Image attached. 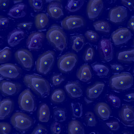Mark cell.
Returning a JSON list of instances; mask_svg holds the SVG:
<instances>
[{"instance_id":"obj_1","label":"cell","mask_w":134,"mask_h":134,"mask_svg":"<svg viewBox=\"0 0 134 134\" xmlns=\"http://www.w3.org/2000/svg\"><path fill=\"white\" fill-rule=\"evenodd\" d=\"M23 81L27 87L39 96L45 98L49 95L50 85L45 79L37 75L29 74L25 76Z\"/></svg>"},{"instance_id":"obj_2","label":"cell","mask_w":134,"mask_h":134,"mask_svg":"<svg viewBox=\"0 0 134 134\" xmlns=\"http://www.w3.org/2000/svg\"><path fill=\"white\" fill-rule=\"evenodd\" d=\"M46 37L49 42L57 50L61 51L66 48L67 37L63 29L59 25H53L47 32Z\"/></svg>"},{"instance_id":"obj_3","label":"cell","mask_w":134,"mask_h":134,"mask_svg":"<svg viewBox=\"0 0 134 134\" xmlns=\"http://www.w3.org/2000/svg\"><path fill=\"white\" fill-rule=\"evenodd\" d=\"M133 77L132 75L122 72L113 75L109 81V84L112 88L116 90L127 89L132 85Z\"/></svg>"},{"instance_id":"obj_4","label":"cell","mask_w":134,"mask_h":134,"mask_svg":"<svg viewBox=\"0 0 134 134\" xmlns=\"http://www.w3.org/2000/svg\"><path fill=\"white\" fill-rule=\"evenodd\" d=\"M55 60V53L52 51H46L38 58L36 67L37 72L43 75H46L51 71Z\"/></svg>"},{"instance_id":"obj_5","label":"cell","mask_w":134,"mask_h":134,"mask_svg":"<svg viewBox=\"0 0 134 134\" xmlns=\"http://www.w3.org/2000/svg\"><path fill=\"white\" fill-rule=\"evenodd\" d=\"M10 121L12 125L17 130L24 132L30 129L34 121L30 116L24 113L16 112L12 115Z\"/></svg>"},{"instance_id":"obj_6","label":"cell","mask_w":134,"mask_h":134,"mask_svg":"<svg viewBox=\"0 0 134 134\" xmlns=\"http://www.w3.org/2000/svg\"><path fill=\"white\" fill-rule=\"evenodd\" d=\"M18 102L21 109L27 112L32 113L36 109V103L35 97L29 89L24 90L20 94Z\"/></svg>"},{"instance_id":"obj_7","label":"cell","mask_w":134,"mask_h":134,"mask_svg":"<svg viewBox=\"0 0 134 134\" xmlns=\"http://www.w3.org/2000/svg\"><path fill=\"white\" fill-rule=\"evenodd\" d=\"M78 60L77 55L73 53H68L61 56L58 59L57 65L59 70L65 72L72 70Z\"/></svg>"},{"instance_id":"obj_8","label":"cell","mask_w":134,"mask_h":134,"mask_svg":"<svg viewBox=\"0 0 134 134\" xmlns=\"http://www.w3.org/2000/svg\"><path fill=\"white\" fill-rule=\"evenodd\" d=\"M14 57L17 62L24 69L29 70L33 67V55L28 50L24 48L19 49L15 52Z\"/></svg>"},{"instance_id":"obj_9","label":"cell","mask_w":134,"mask_h":134,"mask_svg":"<svg viewBox=\"0 0 134 134\" xmlns=\"http://www.w3.org/2000/svg\"><path fill=\"white\" fill-rule=\"evenodd\" d=\"M98 48L99 55L103 60L109 62L113 59V48L109 39L106 38L102 39L98 43Z\"/></svg>"},{"instance_id":"obj_10","label":"cell","mask_w":134,"mask_h":134,"mask_svg":"<svg viewBox=\"0 0 134 134\" xmlns=\"http://www.w3.org/2000/svg\"><path fill=\"white\" fill-rule=\"evenodd\" d=\"M0 73L4 78L17 79L21 76L22 71L21 68L16 65L11 63H7L0 65Z\"/></svg>"},{"instance_id":"obj_11","label":"cell","mask_w":134,"mask_h":134,"mask_svg":"<svg viewBox=\"0 0 134 134\" xmlns=\"http://www.w3.org/2000/svg\"><path fill=\"white\" fill-rule=\"evenodd\" d=\"M45 38L44 34L42 32L36 31L32 32L27 39L26 47L31 50H38L42 46Z\"/></svg>"},{"instance_id":"obj_12","label":"cell","mask_w":134,"mask_h":134,"mask_svg":"<svg viewBox=\"0 0 134 134\" xmlns=\"http://www.w3.org/2000/svg\"><path fill=\"white\" fill-rule=\"evenodd\" d=\"M22 87V85L18 82L3 80L0 83V91L5 96H12L18 94Z\"/></svg>"},{"instance_id":"obj_13","label":"cell","mask_w":134,"mask_h":134,"mask_svg":"<svg viewBox=\"0 0 134 134\" xmlns=\"http://www.w3.org/2000/svg\"><path fill=\"white\" fill-rule=\"evenodd\" d=\"M119 118L124 125L132 127L134 123V110L133 108L127 104L123 105L119 113Z\"/></svg>"},{"instance_id":"obj_14","label":"cell","mask_w":134,"mask_h":134,"mask_svg":"<svg viewBox=\"0 0 134 134\" xmlns=\"http://www.w3.org/2000/svg\"><path fill=\"white\" fill-rule=\"evenodd\" d=\"M131 32L128 28L122 27L118 29L112 34L111 38L115 44L119 45L124 44L131 38Z\"/></svg>"},{"instance_id":"obj_15","label":"cell","mask_w":134,"mask_h":134,"mask_svg":"<svg viewBox=\"0 0 134 134\" xmlns=\"http://www.w3.org/2000/svg\"><path fill=\"white\" fill-rule=\"evenodd\" d=\"M85 21L81 16L78 15H71L65 18L62 21V26L65 29L70 30L83 26Z\"/></svg>"},{"instance_id":"obj_16","label":"cell","mask_w":134,"mask_h":134,"mask_svg":"<svg viewBox=\"0 0 134 134\" xmlns=\"http://www.w3.org/2000/svg\"><path fill=\"white\" fill-rule=\"evenodd\" d=\"M104 7V3L101 0H90L87 7V16L90 19L97 18L100 15Z\"/></svg>"},{"instance_id":"obj_17","label":"cell","mask_w":134,"mask_h":134,"mask_svg":"<svg viewBox=\"0 0 134 134\" xmlns=\"http://www.w3.org/2000/svg\"><path fill=\"white\" fill-rule=\"evenodd\" d=\"M127 14V10L125 7L121 6H117L110 10L109 18L111 22L114 23H119L125 20Z\"/></svg>"},{"instance_id":"obj_18","label":"cell","mask_w":134,"mask_h":134,"mask_svg":"<svg viewBox=\"0 0 134 134\" xmlns=\"http://www.w3.org/2000/svg\"><path fill=\"white\" fill-rule=\"evenodd\" d=\"M47 10L49 15L53 19H58L64 15L62 5L59 1L50 2L47 6Z\"/></svg>"},{"instance_id":"obj_19","label":"cell","mask_w":134,"mask_h":134,"mask_svg":"<svg viewBox=\"0 0 134 134\" xmlns=\"http://www.w3.org/2000/svg\"><path fill=\"white\" fill-rule=\"evenodd\" d=\"M13 101L9 98L3 99L0 102V119L3 120L7 118L11 114L14 108Z\"/></svg>"},{"instance_id":"obj_20","label":"cell","mask_w":134,"mask_h":134,"mask_svg":"<svg viewBox=\"0 0 134 134\" xmlns=\"http://www.w3.org/2000/svg\"><path fill=\"white\" fill-rule=\"evenodd\" d=\"M26 35L25 32L22 29L14 30L10 32L8 35V43L11 47L15 46L25 38Z\"/></svg>"},{"instance_id":"obj_21","label":"cell","mask_w":134,"mask_h":134,"mask_svg":"<svg viewBox=\"0 0 134 134\" xmlns=\"http://www.w3.org/2000/svg\"><path fill=\"white\" fill-rule=\"evenodd\" d=\"M65 89L69 96L72 98H76L81 96L83 92L80 83L74 81L67 83L65 86Z\"/></svg>"},{"instance_id":"obj_22","label":"cell","mask_w":134,"mask_h":134,"mask_svg":"<svg viewBox=\"0 0 134 134\" xmlns=\"http://www.w3.org/2000/svg\"><path fill=\"white\" fill-rule=\"evenodd\" d=\"M94 111L97 115L103 120H106L109 117L111 110L109 106L105 103H97L94 107Z\"/></svg>"},{"instance_id":"obj_23","label":"cell","mask_w":134,"mask_h":134,"mask_svg":"<svg viewBox=\"0 0 134 134\" xmlns=\"http://www.w3.org/2000/svg\"><path fill=\"white\" fill-rule=\"evenodd\" d=\"M27 6L23 3L16 4L9 10L8 15L12 18H18L25 16L27 13Z\"/></svg>"},{"instance_id":"obj_24","label":"cell","mask_w":134,"mask_h":134,"mask_svg":"<svg viewBox=\"0 0 134 134\" xmlns=\"http://www.w3.org/2000/svg\"><path fill=\"white\" fill-rule=\"evenodd\" d=\"M105 86L104 83L97 82L88 87L86 90L87 97L91 99L97 98L101 94Z\"/></svg>"},{"instance_id":"obj_25","label":"cell","mask_w":134,"mask_h":134,"mask_svg":"<svg viewBox=\"0 0 134 134\" xmlns=\"http://www.w3.org/2000/svg\"><path fill=\"white\" fill-rule=\"evenodd\" d=\"M77 78L81 81L86 82L92 77V74L90 66L87 64L82 65L78 69L76 74Z\"/></svg>"},{"instance_id":"obj_26","label":"cell","mask_w":134,"mask_h":134,"mask_svg":"<svg viewBox=\"0 0 134 134\" xmlns=\"http://www.w3.org/2000/svg\"><path fill=\"white\" fill-rule=\"evenodd\" d=\"M38 118L41 122H48L50 119V111L49 107L46 103H43L39 105L37 112Z\"/></svg>"},{"instance_id":"obj_27","label":"cell","mask_w":134,"mask_h":134,"mask_svg":"<svg viewBox=\"0 0 134 134\" xmlns=\"http://www.w3.org/2000/svg\"><path fill=\"white\" fill-rule=\"evenodd\" d=\"M69 134H84L85 130L82 124L79 121L74 120L70 121L68 126Z\"/></svg>"},{"instance_id":"obj_28","label":"cell","mask_w":134,"mask_h":134,"mask_svg":"<svg viewBox=\"0 0 134 134\" xmlns=\"http://www.w3.org/2000/svg\"><path fill=\"white\" fill-rule=\"evenodd\" d=\"M49 22L48 17L45 13H39L35 17V25L36 28L38 30L44 29L48 25Z\"/></svg>"},{"instance_id":"obj_29","label":"cell","mask_w":134,"mask_h":134,"mask_svg":"<svg viewBox=\"0 0 134 134\" xmlns=\"http://www.w3.org/2000/svg\"><path fill=\"white\" fill-rule=\"evenodd\" d=\"M71 39L73 49L76 52L82 49L85 42L84 37L81 35H77L72 36Z\"/></svg>"},{"instance_id":"obj_30","label":"cell","mask_w":134,"mask_h":134,"mask_svg":"<svg viewBox=\"0 0 134 134\" xmlns=\"http://www.w3.org/2000/svg\"><path fill=\"white\" fill-rule=\"evenodd\" d=\"M84 2V0L69 1L66 4L65 9L69 12H76L82 7Z\"/></svg>"},{"instance_id":"obj_31","label":"cell","mask_w":134,"mask_h":134,"mask_svg":"<svg viewBox=\"0 0 134 134\" xmlns=\"http://www.w3.org/2000/svg\"><path fill=\"white\" fill-rule=\"evenodd\" d=\"M65 95L64 91L61 89L58 88L54 90L51 97V100L55 103H60L65 100Z\"/></svg>"},{"instance_id":"obj_32","label":"cell","mask_w":134,"mask_h":134,"mask_svg":"<svg viewBox=\"0 0 134 134\" xmlns=\"http://www.w3.org/2000/svg\"><path fill=\"white\" fill-rule=\"evenodd\" d=\"M118 59L119 60L123 62L133 61L134 49L121 51L119 52L118 55Z\"/></svg>"},{"instance_id":"obj_33","label":"cell","mask_w":134,"mask_h":134,"mask_svg":"<svg viewBox=\"0 0 134 134\" xmlns=\"http://www.w3.org/2000/svg\"><path fill=\"white\" fill-rule=\"evenodd\" d=\"M93 25L95 30L97 31L108 33L111 30L110 24L105 21L101 20L97 21L93 23Z\"/></svg>"},{"instance_id":"obj_34","label":"cell","mask_w":134,"mask_h":134,"mask_svg":"<svg viewBox=\"0 0 134 134\" xmlns=\"http://www.w3.org/2000/svg\"><path fill=\"white\" fill-rule=\"evenodd\" d=\"M92 68L96 74L99 76H104L108 74V68L105 65L100 64H95L92 66Z\"/></svg>"},{"instance_id":"obj_35","label":"cell","mask_w":134,"mask_h":134,"mask_svg":"<svg viewBox=\"0 0 134 134\" xmlns=\"http://www.w3.org/2000/svg\"><path fill=\"white\" fill-rule=\"evenodd\" d=\"M53 116L55 121L62 122L66 119V112L64 109L56 108L53 110Z\"/></svg>"},{"instance_id":"obj_36","label":"cell","mask_w":134,"mask_h":134,"mask_svg":"<svg viewBox=\"0 0 134 134\" xmlns=\"http://www.w3.org/2000/svg\"><path fill=\"white\" fill-rule=\"evenodd\" d=\"M71 107L73 115L75 117H81L83 113L82 104L77 102H73L71 103Z\"/></svg>"},{"instance_id":"obj_37","label":"cell","mask_w":134,"mask_h":134,"mask_svg":"<svg viewBox=\"0 0 134 134\" xmlns=\"http://www.w3.org/2000/svg\"><path fill=\"white\" fill-rule=\"evenodd\" d=\"M12 51L8 47H6L1 51L0 52V63H3L9 61L12 56Z\"/></svg>"},{"instance_id":"obj_38","label":"cell","mask_w":134,"mask_h":134,"mask_svg":"<svg viewBox=\"0 0 134 134\" xmlns=\"http://www.w3.org/2000/svg\"><path fill=\"white\" fill-rule=\"evenodd\" d=\"M28 2L30 7L35 12L41 11L43 8L44 3L43 0H29Z\"/></svg>"},{"instance_id":"obj_39","label":"cell","mask_w":134,"mask_h":134,"mask_svg":"<svg viewBox=\"0 0 134 134\" xmlns=\"http://www.w3.org/2000/svg\"><path fill=\"white\" fill-rule=\"evenodd\" d=\"M86 122L87 125L89 126H95L96 124L95 116L94 113L91 111L87 112L85 115Z\"/></svg>"},{"instance_id":"obj_40","label":"cell","mask_w":134,"mask_h":134,"mask_svg":"<svg viewBox=\"0 0 134 134\" xmlns=\"http://www.w3.org/2000/svg\"><path fill=\"white\" fill-rule=\"evenodd\" d=\"M107 98L108 102L114 107L118 108L120 106L121 101L117 96L110 94L107 96Z\"/></svg>"},{"instance_id":"obj_41","label":"cell","mask_w":134,"mask_h":134,"mask_svg":"<svg viewBox=\"0 0 134 134\" xmlns=\"http://www.w3.org/2000/svg\"><path fill=\"white\" fill-rule=\"evenodd\" d=\"M86 38L90 41L95 42L98 40L99 36L98 34L95 31L92 30H88L85 33Z\"/></svg>"},{"instance_id":"obj_42","label":"cell","mask_w":134,"mask_h":134,"mask_svg":"<svg viewBox=\"0 0 134 134\" xmlns=\"http://www.w3.org/2000/svg\"><path fill=\"white\" fill-rule=\"evenodd\" d=\"M12 130V127L8 123L1 122L0 123V134H8Z\"/></svg>"},{"instance_id":"obj_43","label":"cell","mask_w":134,"mask_h":134,"mask_svg":"<svg viewBox=\"0 0 134 134\" xmlns=\"http://www.w3.org/2000/svg\"><path fill=\"white\" fill-rule=\"evenodd\" d=\"M94 49L92 47H88L84 54L83 58L84 60L89 62L92 60L94 57Z\"/></svg>"},{"instance_id":"obj_44","label":"cell","mask_w":134,"mask_h":134,"mask_svg":"<svg viewBox=\"0 0 134 134\" xmlns=\"http://www.w3.org/2000/svg\"><path fill=\"white\" fill-rule=\"evenodd\" d=\"M52 133L58 134L62 131V127L60 123L55 121L53 122L51 124L50 127Z\"/></svg>"},{"instance_id":"obj_45","label":"cell","mask_w":134,"mask_h":134,"mask_svg":"<svg viewBox=\"0 0 134 134\" xmlns=\"http://www.w3.org/2000/svg\"><path fill=\"white\" fill-rule=\"evenodd\" d=\"M64 80V78L59 74L54 75L51 78L52 82L55 86L59 85Z\"/></svg>"},{"instance_id":"obj_46","label":"cell","mask_w":134,"mask_h":134,"mask_svg":"<svg viewBox=\"0 0 134 134\" xmlns=\"http://www.w3.org/2000/svg\"><path fill=\"white\" fill-rule=\"evenodd\" d=\"M47 132L48 131L46 128L42 124H39L36 126L31 133L46 134Z\"/></svg>"},{"instance_id":"obj_47","label":"cell","mask_w":134,"mask_h":134,"mask_svg":"<svg viewBox=\"0 0 134 134\" xmlns=\"http://www.w3.org/2000/svg\"><path fill=\"white\" fill-rule=\"evenodd\" d=\"M9 22L8 18L1 15L0 16V27L1 30H4L7 27Z\"/></svg>"},{"instance_id":"obj_48","label":"cell","mask_w":134,"mask_h":134,"mask_svg":"<svg viewBox=\"0 0 134 134\" xmlns=\"http://www.w3.org/2000/svg\"><path fill=\"white\" fill-rule=\"evenodd\" d=\"M32 24L31 22H24L18 24L17 27L18 29L29 30L31 28Z\"/></svg>"},{"instance_id":"obj_49","label":"cell","mask_w":134,"mask_h":134,"mask_svg":"<svg viewBox=\"0 0 134 134\" xmlns=\"http://www.w3.org/2000/svg\"><path fill=\"white\" fill-rule=\"evenodd\" d=\"M106 124L110 130L113 131L117 130L120 127L119 123L116 121L107 122Z\"/></svg>"},{"instance_id":"obj_50","label":"cell","mask_w":134,"mask_h":134,"mask_svg":"<svg viewBox=\"0 0 134 134\" xmlns=\"http://www.w3.org/2000/svg\"><path fill=\"white\" fill-rule=\"evenodd\" d=\"M121 3L127 7L131 11L133 10L134 0H121Z\"/></svg>"},{"instance_id":"obj_51","label":"cell","mask_w":134,"mask_h":134,"mask_svg":"<svg viewBox=\"0 0 134 134\" xmlns=\"http://www.w3.org/2000/svg\"><path fill=\"white\" fill-rule=\"evenodd\" d=\"M10 3V1L8 0H0V9L4 10L7 8Z\"/></svg>"},{"instance_id":"obj_52","label":"cell","mask_w":134,"mask_h":134,"mask_svg":"<svg viewBox=\"0 0 134 134\" xmlns=\"http://www.w3.org/2000/svg\"><path fill=\"white\" fill-rule=\"evenodd\" d=\"M111 66L113 70L116 72L121 71L124 69L123 67L119 64H113L111 65Z\"/></svg>"},{"instance_id":"obj_53","label":"cell","mask_w":134,"mask_h":134,"mask_svg":"<svg viewBox=\"0 0 134 134\" xmlns=\"http://www.w3.org/2000/svg\"><path fill=\"white\" fill-rule=\"evenodd\" d=\"M133 93L127 94L125 95L124 100L127 102H132L134 100Z\"/></svg>"},{"instance_id":"obj_54","label":"cell","mask_w":134,"mask_h":134,"mask_svg":"<svg viewBox=\"0 0 134 134\" xmlns=\"http://www.w3.org/2000/svg\"><path fill=\"white\" fill-rule=\"evenodd\" d=\"M134 17L133 15L131 17L128 23V27L133 31H134Z\"/></svg>"},{"instance_id":"obj_55","label":"cell","mask_w":134,"mask_h":134,"mask_svg":"<svg viewBox=\"0 0 134 134\" xmlns=\"http://www.w3.org/2000/svg\"><path fill=\"white\" fill-rule=\"evenodd\" d=\"M22 0H15L14 1V3H21L22 2Z\"/></svg>"}]
</instances>
